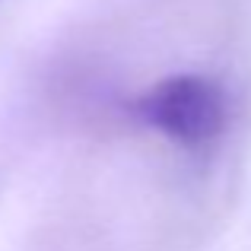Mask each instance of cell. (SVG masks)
Listing matches in <instances>:
<instances>
[{"instance_id":"cell-1","label":"cell","mask_w":251,"mask_h":251,"mask_svg":"<svg viewBox=\"0 0 251 251\" xmlns=\"http://www.w3.org/2000/svg\"><path fill=\"white\" fill-rule=\"evenodd\" d=\"M130 111L188 153H207L229 130V96L207 74H172L134 99Z\"/></svg>"}]
</instances>
